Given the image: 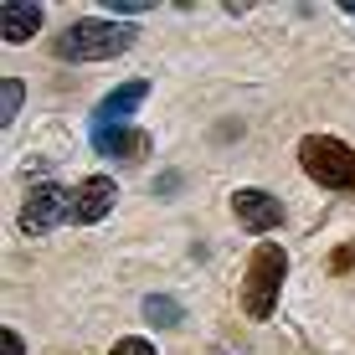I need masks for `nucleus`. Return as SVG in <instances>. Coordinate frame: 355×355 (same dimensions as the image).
Instances as JSON below:
<instances>
[{
	"label": "nucleus",
	"mask_w": 355,
	"mask_h": 355,
	"mask_svg": "<svg viewBox=\"0 0 355 355\" xmlns=\"http://www.w3.org/2000/svg\"><path fill=\"white\" fill-rule=\"evenodd\" d=\"M134 46V26L129 21H78L57 36V57L62 62H108V57Z\"/></svg>",
	"instance_id": "nucleus-1"
},
{
	"label": "nucleus",
	"mask_w": 355,
	"mask_h": 355,
	"mask_svg": "<svg viewBox=\"0 0 355 355\" xmlns=\"http://www.w3.org/2000/svg\"><path fill=\"white\" fill-rule=\"evenodd\" d=\"M284 273H288V252L284 248H258L252 252L248 284H242V314H248V320H268V314H273Z\"/></svg>",
	"instance_id": "nucleus-2"
},
{
	"label": "nucleus",
	"mask_w": 355,
	"mask_h": 355,
	"mask_svg": "<svg viewBox=\"0 0 355 355\" xmlns=\"http://www.w3.org/2000/svg\"><path fill=\"white\" fill-rule=\"evenodd\" d=\"M299 165L329 191H355V150L340 144L335 134H309L299 144Z\"/></svg>",
	"instance_id": "nucleus-3"
},
{
	"label": "nucleus",
	"mask_w": 355,
	"mask_h": 355,
	"mask_svg": "<svg viewBox=\"0 0 355 355\" xmlns=\"http://www.w3.org/2000/svg\"><path fill=\"white\" fill-rule=\"evenodd\" d=\"M62 216H72V196L57 186V180L52 186H36L26 201H21V232H26V237H46Z\"/></svg>",
	"instance_id": "nucleus-4"
},
{
	"label": "nucleus",
	"mask_w": 355,
	"mask_h": 355,
	"mask_svg": "<svg viewBox=\"0 0 355 355\" xmlns=\"http://www.w3.org/2000/svg\"><path fill=\"white\" fill-rule=\"evenodd\" d=\"M93 150L108 155V160L139 165L150 155V134H139L134 124H93Z\"/></svg>",
	"instance_id": "nucleus-5"
},
{
	"label": "nucleus",
	"mask_w": 355,
	"mask_h": 355,
	"mask_svg": "<svg viewBox=\"0 0 355 355\" xmlns=\"http://www.w3.org/2000/svg\"><path fill=\"white\" fill-rule=\"evenodd\" d=\"M114 196H119V186L108 175H88L78 191H72V216H67V222H78V227L103 222V216L114 211Z\"/></svg>",
	"instance_id": "nucleus-6"
},
{
	"label": "nucleus",
	"mask_w": 355,
	"mask_h": 355,
	"mask_svg": "<svg viewBox=\"0 0 355 355\" xmlns=\"http://www.w3.org/2000/svg\"><path fill=\"white\" fill-rule=\"evenodd\" d=\"M232 211H237V222L248 232H273L284 222V201L268 196V191H237L232 196Z\"/></svg>",
	"instance_id": "nucleus-7"
},
{
	"label": "nucleus",
	"mask_w": 355,
	"mask_h": 355,
	"mask_svg": "<svg viewBox=\"0 0 355 355\" xmlns=\"http://www.w3.org/2000/svg\"><path fill=\"white\" fill-rule=\"evenodd\" d=\"M144 93H150V83H139V78H134V83H124V88H114V93L103 98V103H98L93 124H119V119H129L134 108L144 103Z\"/></svg>",
	"instance_id": "nucleus-8"
},
{
	"label": "nucleus",
	"mask_w": 355,
	"mask_h": 355,
	"mask_svg": "<svg viewBox=\"0 0 355 355\" xmlns=\"http://www.w3.org/2000/svg\"><path fill=\"white\" fill-rule=\"evenodd\" d=\"M36 26H42V6H36V0H16V6H6V16H0V36H6V42H31Z\"/></svg>",
	"instance_id": "nucleus-9"
},
{
	"label": "nucleus",
	"mask_w": 355,
	"mask_h": 355,
	"mask_svg": "<svg viewBox=\"0 0 355 355\" xmlns=\"http://www.w3.org/2000/svg\"><path fill=\"white\" fill-rule=\"evenodd\" d=\"M21 98H26V83H16V78L0 83V124L6 129H10V119L21 114Z\"/></svg>",
	"instance_id": "nucleus-10"
},
{
	"label": "nucleus",
	"mask_w": 355,
	"mask_h": 355,
	"mask_svg": "<svg viewBox=\"0 0 355 355\" xmlns=\"http://www.w3.org/2000/svg\"><path fill=\"white\" fill-rule=\"evenodd\" d=\"M144 314H150L155 324H180V304L160 299V293H155V299H144Z\"/></svg>",
	"instance_id": "nucleus-11"
},
{
	"label": "nucleus",
	"mask_w": 355,
	"mask_h": 355,
	"mask_svg": "<svg viewBox=\"0 0 355 355\" xmlns=\"http://www.w3.org/2000/svg\"><path fill=\"white\" fill-rule=\"evenodd\" d=\"M114 355H155V345H150V340H119Z\"/></svg>",
	"instance_id": "nucleus-12"
},
{
	"label": "nucleus",
	"mask_w": 355,
	"mask_h": 355,
	"mask_svg": "<svg viewBox=\"0 0 355 355\" xmlns=\"http://www.w3.org/2000/svg\"><path fill=\"white\" fill-rule=\"evenodd\" d=\"M0 355H26V345H21L16 329H0Z\"/></svg>",
	"instance_id": "nucleus-13"
},
{
	"label": "nucleus",
	"mask_w": 355,
	"mask_h": 355,
	"mask_svg": "<svg viewBox=\"0 0 355 355\" xmlns=\"http://www.w3.org/2000/svg\"><path fill=\"white\" fill-rule=\"evenodd\" d=\"M350 258H355V252H350V248H340L335 258H329V268H335V273H345V268H350Z\"/></svg>",
	"instance_id": "nucleus-14"
},
{
	"label": "nucleus",
	"mask_w": 355,
	"mask_h": 355,
	"mask_svg": "<svg viewBox=\"0 0 355 355\" xmlns=\"http://www.w3.org/2000/svg\"><path fill=\"white\" fill-rule=\"evenodd\" d=\"M340 10H350V16H355V0H345V6H340Z\"/></svg>",
	"instance_id": "nucleus-15"
}]
</instances>
